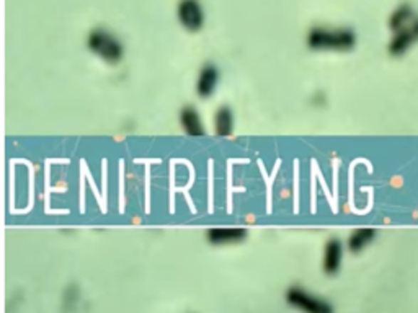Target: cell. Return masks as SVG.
<instances>
[{
	"label": "cell",
	"mask_w": 418,
	"mask_h": 313,
	"mask_svg": "<svg viewBox=\"0 0 418 313\" xmlns=\"http://www.w3.org/2000/svg\"><path fill=\"white\" fill-rule=\"evenodd\" d=\"M356 44V35L350 28L315 26L308 35V46L315 51H350Z\"/></svg>",
	"instance_id": "obj_1"
},
{
	"label": "cell",
	"mask_w": 418,
	"mask_h": 313,
	"mask_svg": "<svg viewBox=\"0 0 418 313\" xmlns=\"http://www.w3.org/2000/svg\"><path fill=\"white\" fill-rule=\"evenodd\" d=\"M87 46L108 64H118L125 54L120 39L105 28H95L87 38Z\"/></svg>",
	"instance_id": "obj_2"
},
{
	"label": "cell",
	"mask_w": 418,
	"mask_h": 313,
	"mask_svg": "<svg viewBox=\"0 0 418 313\" xmlns=\"http://www.w3.org/2000/svg\"><path fill=\"white\" fill-rule=\"evenodd\" d=\"M177 18L185 30L197 33L204 25V10L199 0H180L177 5Z\"/></svg>",
	"instance_id": "obj_3"
},
{
	"label": "cell",
	"mask_w": 418,
	"mask_h": 313,
	"mask_svg": "<svg viewBox=\"0 0 418 313\" xmlns=\"http://www.w3.org/2000/svg\"><path fill=\"white\" fill-rule=\"evenodd\" d=\"M286 300L288 304H291L293 307H296V309L303 312H309V313H332L333 312L332 305H328L327 302H324L322 299L312 297V295H309L299 286H293L288 290Z\"/></svg>",
	"instance_id": "obj_4"
},
{
	"label": "cell",
	"mask_w": 418,
	"mask_h": 313,
	"mask_svg": "<svg viewBox=\"0 0 418 313\" xmlns=\"http://www.w3.org/2000/svg\"><path fill=\"white\" fill-rule=\"evenodd\" d=\"M418 41V16L412 20L409 25L400 28V30L394 31V36L389 43V53L395 58L405 54L409 49Z\"/></svg>",
	"instance_id": "obj_5"
},
{
	"label": "cell",
	"mask_w": 418,
	"mask_h": 313,
	"mask_svg": "<svg viewBox=\"0 0 418 313\" xmlns=\"http://www.w3.org/2000/svg\"><path fill=\"white\" fill-rule=\"evenodd\" d=\"M208 240L213 245H226V243H236L242 242L247 237L249 232L244 227H231V228H209Z\"/></svg>",
	"instance_id": "obj_6"
},
{
	"label": "cell",
	"mask_w": 418,
	"mask_h": 313,
	"mask_svg": "<svg viewBox=\"0 0 418 313\" xmlns=\"http://www.w3.org/2000/svg\"><path fill=\"white\" fill-rule=\"evenodd\" d=\"M343 258V245L338 238L328 240L325 245V255H324V272L328 276H333L340 271Z\"/></svg>",
	"instance_id": "obj_7"
},
{
	"label": "cell",
	"mask_w": 418,
	"mask_h": 313,
	"mask_svg": "<svg viewBox=\"0 0 418 313\" xmlns=\"http://www.w3.org/2000/svg\"><path fill=\"white\" fill-rule=\"evenodd\" d=\"M217 80H219V70H217V67L214 64H206L202 72H199L197 93L202 98H209L217 85Z\"/></svg>",
	"instance_id": "obj_8"
},
{
	"label": "cell",
	"mask_w": 418,
	"mask_h": 313,
	"mask_svg": "<svg viewBox=\"0 0 418 313\" xmlns=\"http://www.w3.org/2000/svg\"><path fill=\"white\" fill-rule=\"evenodd\" d=\"M177 164H183V165H187V166H188L189 181H188V184H187L185 188H177V186H175V183H174V180H172V176H170V208H169V211H170V214H174V212H175V193L180 191V193L185 194L187 203H188V206H189V211H192L193 214H197V208H194L192 196H189V193H188V189L192 188V186H193V183H194V169H193L192 161L187 160V159H177Z\"/></svg>",
	"instance_id": "obj_9"
},
{
	"label": "cell",
	"mask_w": 418,
	"mask_h": 313,
	"mask_svg": "<svg viewBox=\"0 0 418 313\" xmlns=\"http://www.w3.org/2000/svg\"><path fill=\"white\" fill-rule=\"evenodd\" d=\"M180 122H182V127L185 129L188 136H194V137L198 136L199 137L204 134L203 124H202V121H199L198 111L194 110L193 106H187V108L182 110Z\"/></svg>",
	"instance_id": "obj_10"
},
{
	"label": "cell",
	"mask_w": 418,
	"mask_h": 313,
	"mask_svg": "<svg viewBox=\"0 0 418 313\" xmlns=\"http://www.w3.org/2000/svg\"><path fill=\"white\" fill-rule=\"evenodd\" d=\"M375 237H376V228H371V227L356 228L348 238V250L351 251V253H360L361 250L367 247V245L375 240Z\"/></svg>",
	"instance_id": "obj_11"
},
{
	"label": "cell",
	"mask_w": 418,
	"mask_h": 313,
	"mask_svg": "<svg viewBox=\"0 0 418 313\" xmlns=\"http://www.w3.org/2000/svg\"><path fill=\"white\" fill-rule=\"evenodd\" d=\"M214 127H216L217 136L221 137L231 136L234 131V113L229 106H221V108L216 111Z\"/></svg>",
	"instance_id": "obj_12"
},
{
	"label": "cell",
	"mask_w": 418,
	"mask_h": 313,
	"mask_svg": "<svg viewBox=\"0 0 418 313\" xmlns=\"http://www.w3.org/2000/svg\"><path fill=\"white\" fill-rule=\"evenodd\" d=\"M417 18V14L412 5L409 4H402L399 5L397 9L394 10L391 18H389V26H391L392 31H397L400 28L409 25L412 20Z\"/></svg>",
	"instance_id": "obj_13"
},
{
	"label": "cell",
	"mask_w": 418,
	"mask_h": 313,
	"mask_svg": "<svg viewBox=\"0 0 418 313\" xmlns=\"http://www.w3.org/2000/svg\"><path fill=\"white\" fill-rule=\"evenodd\" d=\"M258 166L261 170V176H263L265 181H266V209H268V212H271V184H273V180H275L278 170H280V166H281V159L276 160V165H275V169H273L271 176L266 175L265 165H263V161H261V160H258Z\"/></svg>",
	"instance_id": "obj_14"
},
{
	"label": "cell",
	"mask_w": 418,
	"mask_h": 313,
	"mask_svg": "<svg viewBox=\"0 0 418 313\" xmlns=\"http://www.w3.org/2000/svg\"><path fill=\"white\" fill-rule=\"evenodd\" d=\"M136 164H146V214L150 212V164H160V159H137Z\"/></svg>",
	"instance_id": "obj_15"
},
{
	"label": "cell",
	"mask_w": 418,
	"mask_h": 313,
	"mask_svg": "<svg viewBox=\"0 0 418 313\" xmlns=\"http://www.w3.org/2000/svg\"><path fill=\"white\" fill-rule=\"evenodd\" d=\"M310 166H312V180H310V211L315 212V186H317V170H319V166H317V161L312 160L310 161Z\"/></svg>",
	"instance_id": "obj_16"
},
{
	"label": "cell",
	"mask_w": 418,
	"mask_h": 313,
	"mask_svg": "<svg viewBox=\"0 0 418 313\" xmlns=\"http://www.w3.org/2000/svg\"><path fill=\"white\" fill-rule=\"evenodd\" d=\"M33 203H35V170H33V166L30 165V204H28L26 209L15 211L14 214H26V212L31 211Z\"/></svg>",
	"instance_id": "obj_17"
},
{
	"label": "cell",
	"mask_w": 418,
	"mask_h": 313,
	"mask_svg": "<svg viewBox=\"0 0 418 313\" xmlns=\"http://www.w3.org/2000/svg\"><path fill=\"white\" fill-rule=\"evenodd\" d=\"M125 160H120V212H125Z\"/></svg>",
	"instance_id": "obj_18"
},
{
	"label": "cell",
	"mask_w": 418,
	"mask_h": 313,
	"mask_svg": "<svg viewBox=\"0 0 418 313\" xmlns=\"http://www.w3.org/2000/svg\"><path fill=\"white\" fill-rule=\"evenodd\" d=\"M299 160H294V212H299V193H298V188H299Z\"/></svg>",
	"instance_id": "obj_19"
},
{
	"label": "cell",
	"mask_w": 418,
	"mask_h": 313,
	"mask_svg": "<svg viewBox=\"0 0 418 313\" xmlns=\"http://www.w3.org/2000/svg\"><path fill=\"white\" fill-rule=\"evenodd\" d=\"M87 170V178H88V183H90V188H92V191H93V194H95V198H97V203H98V206H100V211L103 212H107L108 209H107V204L103 203V198L102 196H100V193H98V189H97V186H95V181H93V176L90 175V170L88 169H85Z\"/></svg>",
	"instance_id": "obj_20"
},
{
	"label": "cell",
	"mask_w": 418,
	"mask_h": 313,
	"mask_svg": "<svg viewBox=\"0 0 418 313\" xmlns=\"http://www.w3.org/2000/svg\"><path fill=\"white\" fill-rule=\"evenodd\" d=\"M80 212L83 214L85 212V180H87V175H85V169L80 165Z\"/></svg>",
	"instance_id": "obj_21"
}]
</instances>
